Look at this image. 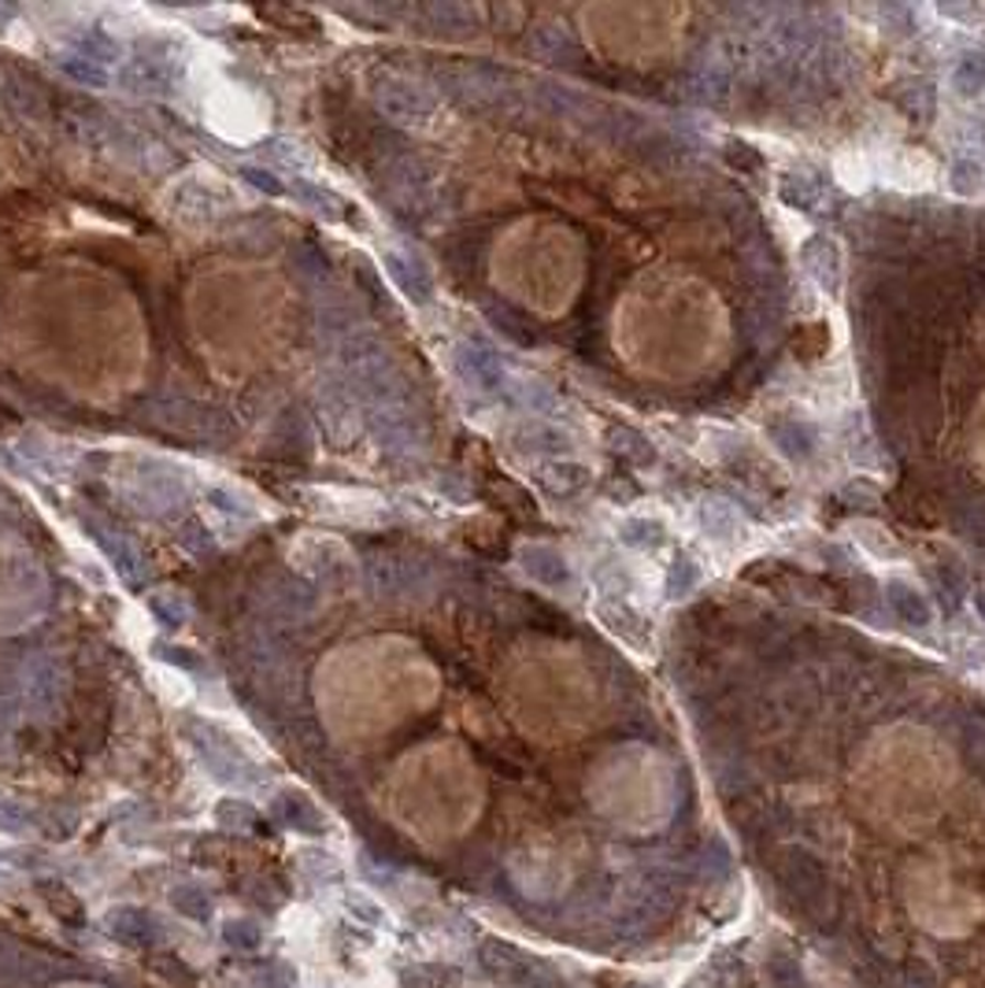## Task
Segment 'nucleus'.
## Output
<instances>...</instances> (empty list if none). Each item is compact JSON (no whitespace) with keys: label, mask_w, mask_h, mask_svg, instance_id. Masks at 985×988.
Segmentation results:
<instances>
[{"label":"nucleus","mask_w":985,"mask_h":988,"mask_svg":"<svg viewBox=\"0 0 985 988\" xmlns=\"http://www.w3.org/2000/svg\"><path fill=\"white\" fill-rule=\"evenodd\" d=\"M12 426H19V415L4 400H0V430H12Z\"/></svg>","instance_id":"22"},{"label":"nucleus","mask_w":985,"mask_h":988,"mask_svg":"<svg viewBox=\"0 0 985 988\" xmlns=\"http://www.w3.org/2000/svg\"><path fill=\"white\" fill-rule=\"evenodd\" d=\"M382 263H385V274H390V282L397 285V289L415 304V308L430 304V297H434V278H430V271L423 267L419 256H408V252L390 249L382 256Z\"/></svg>","instance_id":"8"},{"label":"nucleus","mask_w":985,"mask_h":988,"mask_svg":"<svg viewBox=\"0 0 985 988\" xmlns=\"http://www.w3.org/2000/svg\"><path fill=\"white\" fill-rule=\"evenodd\" d=\"M83 534L100 548V556L108 559V567L116 570L127 585H138L141 578H145V559H141V552L127 541L123 534H119V529H111L105 518L83 515Z\"/></svg>","instance_id":"5"},{"label":"nucleus","mask_w":985,"mask_h":988,"mask_svg":"<svg viewBox=\"0 0 985 988\" xmlns=\"http://www.w3.org/2000/svg\"><path fill=\"white\" fill-rule=\"evenodd\" d=\"M0 830L4 833H26L30 830V811L19 808L15 800H0Z\"/></svg>","instance_id":"20"},{"label":"nucleus","mask_w":985,"mask_h":988,"mask_svg":"<svg viewBox=\"0 0 985 988\" xmlns=\"http://www.w3.org/2000/svg\"><path fill=\"white\" fill-rule=\"evenodd\" d=\"M205 512L211 518V529H216L219 537H241L260 518L256 504H252L249 496L233 493L227 485L205 488Z\"/></svg>","instance_id":"6"},{"label":"nucleus","mask_w":985,"mask_h":988,"mask_svg":"<svg viewBox=\"0 0 985 988\" xmlns=\"http://www.w3.org/2000/svg\"><path fill=\"white\" fill-rule=\"evenodd\" d=\"M64 45H67V53H75V56H83V59H94V64H100V67L123 64V59H127L123 41H119L116 34H111V30H105L100 23L70 30V34L64 37Z\"/></svg>","instance_id":"10"},{"label":"nucleus","mask_w":985,"mask_h":988,"mask_svg":"<svg viewBox=\"0 0 985 988\" xmlns=\"http://www.w3.org/2000/svg\"><path fill=\"white\" fill-rule=\"evenodd\" d=\"M271 604L282 611L286 618H304L311 615L315 604H319V593L308 585H293V582H274V593H271Z\"/></svg>","instance_id":"16"},{"label":"nucleus","mask_w":985,"mask_h":988,"mask_svg":"<svg viewBox=\"0 0 985 988\" xmlns=\"http://www.w3.org/2000/svg\"><path fill=\"white\" fill-rule=\"evenodd\" d=\"M456 366H460L463 378L474 382L479 389H493V385L504 378V366L496 363V355L485 349H474V344H460V349H456Z\"/></svg>","instance_id":"13"},{"label":"nucleus","mask_w":985,"mask_h":988,"mask_svg":"<svg viewBox=\"0 0 985 988\" xmlns=\"http://www.w3.org/2000/svg\"><path fill=\"white\" fill-rule=\"evenodd\" d=\"M238 178L249 182L252 189H260L263 197H286V182H282L278 175H274L271 167H263V163H241L238 167Z\"/></svg>","instance_id":"18"},{"label":"nucleus","mask_w":985,"mask_h":988,"mask_svg":"<svg viewBox=\"0 0 985 988\" xmlns=\"http://www.w3.org/2000/svg\"><path fill=\"white\" fill-rule=\"evenodd\" d=\"M297 567L315 582H330V578H338L349 567V552L338 541H330V537H308L297 548Z\"/></svg>","instance_id":"11"},{"label":"nucleus","mask_w":985,"mask_h":988,"mask_svg":"<svg viewBox=\"0 0 985 988\" xmlns=\"http://www.w3.org/2000/svg\"><path fill=\"white\" fill-rule=\"evenodd\" d=\"M374 105H379L385 119L401 122V127H423L434 116L430 89L419 86L415 78L390 75V70L374 78Z\"/></svg>","instance_id":"3"},{"label":"nucleus","mask_w":985,"mask_h":988,"mask_svg":"<svg viewBox=\"0 0 985 988\" xmlns=\"http://www.w3.org/2000/svg\"><path fill=\"white\" fill-rule=\"evenodd\" d=\"M127 501L145 515H164L186 501V471L164 460H145L123 477Z\"/></svg>","instance_id":"1"},{"label":"nucleus","mask_w":985,"mask_h":988,"mask_svg":"<svg viewBox=\"0 0 985 988\" xmlns=\"http://www.w3.org/2000/svg\"><path fill=\"white\" fill-rule=\"evenodd\" d=\"M116 81L123 86V94L134 97H171L178 86L175 64L167 56H127L116 70Z\"/></svg>","instance_id":"4"},{"label":"nucleus","mask_w":985,"mask_h":988,"mask_svg":"<svg viewBox=\"0 0 985 988\" xmlns=\"http://www.w3.org/2000/svg\"><path fill=\"white\" fill-rule=\"evenodd\" d=\"M145 607L164 629H182L193 618L189 600H186V593H178V589H156V593H149Z\"/></svg>","instance_id":"15"},{"label":"nucleus","mask_w":985,"mask_h":988,"mask_svg":"<svg viewBox=\"0 0 985 988\" xmlns=\"http://www.w3.org/2000/svg\"><path fill=\"white\" fill-rule=\"evenodd\" d=\"M286 193H289L293 200H300L304 208H311L315 216H322L327 222H341L344 219V208H349V204H344L338 193L327 189L322 182H311V178H293V186Z\"/></svg>","instance_id":"12"},{"label":"nucleus","mask_w":985,"mask_h":988,"mask_svg":"<svg viewBox=\"0 0 985 988\" xmlns=\"http://www.w3.org/2000/svg\"><path fill=\"white\" fill-rule=\"evenodd\" d=\"M297 263H300V271L304 274H311V278H327V256H322V252H315V249H308V244H304V249H297Z\"/></svg>","instance_id":"21"},{"label":"nucleus","mask_w":985,"mask_h":988,"mask_svg":"<svg viewBox=\"0 0 985 988\" xmlns=\"http://www.w3.org/2000/svg\"><path fill=\"white\" fill-rule=\"evenodd\" d=\"M152 651H156V659H164V663L178 667V670H200V667H205V659H200L197 651L186 648V645H171V640H156V645H152Z\"/></svg>","instance_id":"19"},{"label":"nucleus","mask_w":985,"mask_h":988,"mask_svg":"<svg viewBox=\"0 0 985 988\" xmlns=\"http://www.w3.org/2000/svg\"><path fill=\"white\" fill-rule=\"evenodd\" d=\"M167 204H171V211H178V216L189 222H211V219L227 216L238 200H233V193L222 186L216 175L197 171V175L182 178L178 186H171Z\"/></svg>","instance_id":"2"},{"label":"nucleus","mask_w":985,"mask_h":988,"mask_svg":"<svg viewBox=\"0 0 985 988\" xmlns=\"http://www.w3.org/2000/svg\"><path fill=\"white\" fill-rule=\"evenodd\" d=\"M64 689V667L56 663V656L37 651L23 663V696L34 707H53Z\"/></svg>","instance_id":"9"},{"label":"nucleus","mask_w":985,"mask_h":988,"mask_svg":"<svg viewBox=\"0 0 985 988\" xmlns=\"http://www.w3.org/2000/svg\"><path fill=\"white\" fill-rule=\"evenodd\" d=\"M53 64H56V70L67 81H75V86H83V89H94V94H100V89L111 86V70L108 67H100V64H94V59H83V56L67 53V48L53 59Z\"/></svg>","instance_id":"14"},{"label":"nucleus","mask_w":985,"mask_h":988,"mask_svg":"<svg viewBox=\"0 0 985 988\" xmlns=\"http://www.w3.org/2000/svg\"><path fill=\"white\" fill-rule=\"evenodd\" d=\"M263 156H267L274 167L293 171V178H304V171H308V163H311L308 152H304L297 141H286V138H271L267 145H263Z\"/></svg>","instance_id":"17"},{"label":"nucleus","mask_w":985,"mask_h":988,"mask_svg":"<svg viewBox=\"0 0 985 988\" xmlns=\"http://www.w3.org/2000/svg\"><path fill=\"white\" fill-rule=\"evenodd\" d=\"M322 422H327V433L338 444H349L360 433L363 415L349 385H322Z\"/></svg>","instance_id":"7"}]
</instances>
